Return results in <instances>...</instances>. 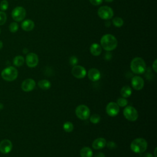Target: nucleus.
<instances>
[{"instance_id":"5701e85b","label":"nucleus","mask_w":157,"mask_h":157,"mask_svg":"<svg viewBox=\"0 0 157 157\" xmlns=\"http://www.w3.org/2000/svg\"><path fill=\"white\" fill-rule=\"evenodd\" d=\"M112 23L113 25L116 27H121L123 25V20L120 17H115L112 20Z\"/></svg>"},{"instance_id":"0eeeda50","label":"nucleus","mask_w":157,"mask_h":157,"mask_svg":"<svg viewBox=\"0 0 157 157\" xmlns=\"http://www.w3.org/2000/svg\"><path fill=\"white\" fill-rule=\"evenodd\" d=\"M98 15L103 20H109L112 18L113 15V11L111 7L104 6L99 8L98 10Z\"/></svg>"},{"instance_id":"c85d7f7f","label":"nucleus","mask_w":157,"mask_h":157,"mask_svg":"<svg viewBox=\"0 0 157 157\" xmlns=\"http://www.w3.org/2000/svg\"><path fill=\"white\" fill-rule=\"evenodd\" d=\"M9 7V2L7 0H2L0 3V9L1 11H6Z\"/></svg>"},{"instance_id":"72a5a7b5","label":"nucleus","mask_w":157,"mask_h":157,"mask_svg":"<svg viewBox=\"0 0 157 157\" xmlns=\"http://www.w3.org/2000/svg\"><path fill=\"white\" fill-rule=\"evenodd\" d=\"M94 157H105V155L102 152H98L95 154Z\"/></svg>"},{"instance_id":"6ab92c4d","label":"nucleus","mask_w":157,"mask_h":157,"mask_svg":"<svg viewBox=\"0 0 157 157\" xmlns=\"http://www.w3.org/2000/svg\"><path fill=\"white\" fill-rule=\"evenodd\" d=\"M80 155L81 157H92L93 151L90 148L88 147H85L80 150Z\"/></svg>"},{"instance_id":"412c9836","label":"nucleus","mask_w":157,"mask_h":157,"mask_svg":"<svg viewBox=\"0 0 157 157\" xmlns=\"http://www.w3.org/2000/svg\"><path fill=\"white\" fill-rule=\"evenodd\" d=\"M38 86L44 90H47L51 87V83L48 80H41L39 81Z\"/></svg>"},{"instance_id":"a211bd4d","label":"nucleus","mask_w":157,"mask_h":157,"mask_svg":"<svg viewBox=\"0 0 157 157\" xmlns=\"http://www.w3.org/2000/svg\"><path fill=\"white\" fill-rule=\"evenodd\" d=\"M90 52L94 56H99L102 52V47L97 43H93L90 46Z\"/></svg>"},{"instance_id":"20e7f679","label":"nucleus","mask_w":157,"mask_h":157,"mask_svg":"<svg viewBox=\"0 0 157 157\" xmlns=\"http://www.w3.org/2000/svg\"><path fill=\"white\" fill-rule=\"evenodd\" d=\"M18 76V71L17 69L13 66H9L1 72V77L7 81H13L17 78Z\"/></svg>"},{"instance_id":"dca6fc26","label":"nucleus","mask_w":157,"mask_h":157,"mask_svg":"<svg viewBox=\"0 0 157 157\" xmlns=\"http://www.w3.org/2000/svg\"><path fill=\"white\" fill-rule=\"evenodd\" d=\"M106 140L104 138L99 137L96 139L92 144V147L95 150H100L103 148L106 145Z\"/></svg>"},{"instance_id":"2f4dec72","label":"nucleus","mask_w":157,"mask_h":157,"mask_svg":"<svg viewBox=\"0 0 157 157\" xmlns=\"http://www.w3.org/2000/svg\"><path fill=\"white\" fill-rule=\"evenodd\" d=\"M91 4L94 6H98L102 2L103 0H89Z\"/></svg>"},{"instance_id":"393cba45","label":"nucleus","mask_w":157,"mask_h":157,"mask_svg":"<svg viewBox=\"0 0 157 157\" xmlns=\"http://www.w3.org/2000/svg\"><path fill=\"white\" fill-rule=\"evenodd\" d=\"M9 29L11 33H16L18 29V25L16 22H12L9 26Z\"/></svg>"},{"instance_id":"f257e3e1","label":"nucleus","mask_w":157,"mask_h":157,"mask_svg":"<svg viewBox=\"0 0 157 157\" xmlns=\"http://www.w3.org/2000/svg\"><path fill=\"white\" fill-rule=\"evenodd\" d=\"M101 45L105 50L110 52L116 48L118 42L115 36L110 34H106L101 37Z\"/></svg>"},{"instance_id":"f8f14e48","label":"nucleus","mask_w":157,"mask_h":157,"mask_svg":"<svg viewBox=\"0 0 157 157\" xmlns=\"http://www.w3.org/2000/svg\"><path fill=\"white\" fill-rule=\"evenodd\" d=\"M131 85L134 89L140 90L144 86V79L140 76H134L131 80Z\"/></svg>"},{"instance_id":"a878e982","label":"nucleus","mask_w":157,"mask_h":157,"mask_svg":"<svg viewBox=\"0 0 157 157\" xmlns=\"http://www.w3.org/2000/svg\"><path fill=\"white\" fill-rule=\"evenodd\" d=\"M117 104L118 106L125 107L128 104V101L124 98H120L117 99Z\"/></svg>"},{"instance_id":"4be33fe9","label":"nucleus","mask_w":157,"mask_h":157,"mask_svg":"<svg viewBox=\"0 0 157 157\" xmlns=\"http://www.w3.org/2000/svg\"><path fill=\"white\" fill-rule=\"evenodd\" d=\"M25 62V59L22 56L20 55H18L16 56L13 59V63L15 66L17 67H20Z\"/></svg>"},{"instance_id":"e433bc0d","label":"nucleus","mask_w":157,"mask_h":157,"mask_svg":"<svg viewBox=\"0 0 157 157\" xmlns=\"http://www.w3.org/2000/svg\"><path fill=\"white\" fill-rule=\"evenodd\" d=\"M156 148H155V152H154V155H155V157H156Z\"/></svg>"},{"instance_id":"58836bf2","label":"nucleus","mask_w":157,"mask_h":157,"mask_svg":"<svg viewBox=\"0 0 157 157\" xmlns=\"http://www.w3.org/2000/svg\"><path fill=\"white\" fill-rule=\"evenodd\" d=\"M0 33H1V29H0Z\"/></svg>"},{"instance_id":"7ed1b4c3","label":"nucleus","mask_w":157,"mask_h":157,"mask_svg":"<svg viewBox=\"0 0 157 157\" xmlns=\"http://www.w3.org/2000/svg\"><path fill=\"white\" fill-rule=\"evenodd\" d=\"M130 147L133 152L142 153L147 150V142L143 138H137L132 141Z\"/></svg>"},{"instance_id":"9b49d317","label":"nucleus","mask_w":157,"mask_h":157,"mask_svg":"<svg viewBox=\"0 0 157 157\" xmlns=\"http://www.w3.org/2000/svg\"><path fill=\"white\" fill-rule=\"evenodd\" d=\"M106 112L110 117H115L119 113V106L116 102H110L106 106Z\"/></svg>"},{"instance_id":"473e14b6","label":"nucleus","mask_w":157,"mask_h":157,"mask_svg":"<svg viewBox=\"0 0 157 157\" xmlns=\"http://www.w3.org/2000/svg\"><path fill=\"white\" fill-rule=\"evenodd\" d=\"M152 67H153V69L154 70V71L155 72H157V60L155 59L152 64Z\"/></svg>"},{"instance_id":"39448f33","label":"nucleus","mask_w":157,"mask_h":157,"mask_svg":"<svg viewBox=\"0 0 157 157\" xmlns=\"http://www.w3.org/2000/svg\"><path fill=\"white\" fill-rule=\"evenodd\" d=\"M75 114L77 117L82 120H87L90 115V110L88 107L85 105H79L75 109Z\"/></svg>"},{"instance_id":"ddd939ff","label":"nucleus","mask_w":157,"mask_h":157,"mask_svg":"<svg viewBox=\"0 0 157 157\" xmlns=\"http://www.w3.org/2000/svg\"><path fill=\"white\" fill-rule=\"evenodd\" d=\"M36 86L35 81L32 78H27L21 83V89L25 92L32 91Z\"/></svg>"},{"instance_id":"f3484780","label":"nucleus","mask_w":157,"mask_h":157,"mask_svg":"<svg viewBox=\"0 0 157 157\" xmlns=\"http://www.w3.org/2000/svg\"><path fill=\"white\" fill-rule=\"evenodd\" d=\"M21 27L25 31H30L34 29V23L33 20L30 19H27L22 22Z\"/></svg>"},{"instance_id":"bb28decb","label":"nucleus","mask_w":157,"mask_h":157,"mask_svg":"<svg viewBox=\"0 0 157 157\" xmlns=\"http://www.w3.org/2000/svg\"><path fill=\"white\" fill-rule=\"evenodd\" d=\"M90 121L92 123H94V124H96L98 123L99 122L100 120H101V117L98 114H93L92 115L90 118Z\"/></svg>"},{"instance_id":"4468645a","label":"nucleus","mask_w":157,"mask_h":157,"mask_svg":"<svg viewBox=\"0 0 157 157\" xmlns=\"http://www.w3.org/2000/svg\"><path fill=\"white\" fill-rule=\"evenodd\" d=\"M12 148V144L8 139H4L0 142V151L2 153L7 154L9 153Z\"/></svg>"},{"instance_id":"b1692460","label":"nucleus","mask_w":157,"mask_h":157,"mask_svg":"<svg viewBox=\"0 0 157 157\" xmlns=\"http://www.w3.org/2000/svg\"><path fill=\"white\" fill-rule=\"evenodd\" d=\"M63 129L67 132H70L74 129V125L71 122L66 121L63 124Z\"/></svg>"},{"instance_id":"f704fd0d","label":"nucleus","mask_w":157,"mask_h":157,"mask_svg":"<svg viewBox=\"0 0 157 157\" xmlns=\"http://www.w3.org/2000/svg\"><path fill=\"white\" fill-rule=\"evenodd\" d=\"M144 157H153V155L150 153H146L144 155Z\"/></svg>"},{"instance_id":"9d476101","label":"nucleus","mask_w":157,"mask_h":157,"mask_svg":"<svg viewBox=\"0 0 157 157\" xmlns=\"http://www.w3.org/2000/svg\"><path fill=\"white\" fill-rule=\"evenodd\" d=\"M39 63L38 56L34 53H29L26 56V63L29 67H36Z\"/></svg>"},{"instance_id":"2eb2a0df","label":"nucleus","mask_w":157,"mask_h":157,"mask_svg":"<svg viewBox=\"0 0 157 157\" xmlns=\"http://www.w3.org/2000/svg\"><path fill=\"white\" fill-rule=\"evenodd\" d=\"M88 78L93 82H96L101 78V73L96 68H91L88 72Z\"/></svg>"},{"instance_id":"423d86ee","label":"nucleus","mask_w":157,"mask_h":157,"mask_svg":"<svg viewBox=\"0 0 157 157\" xmlns=\"http://www.w3.org/2000/svg\"><path fill=\"white\" fill-rule=\"evenodd\" d=\"M123 115L128 120L131 121H134L138 118V112L132 106H126L123 110Z\"/></svg>"},{"instance_id":"aec40b11","label":"nucleus","mask_w":157,"mask_h":157,"mask_svg":"<svg viewBox=\"0 0 157 157\" xmlns=\"http://www.w3.org/2000/svg\"><path fill=\"white\" fill-rule=\"evenodd\" d=\"M121 95L123 96V98H126L129 97L132 94V90L130 86H124L122 87L120 91Z\"/></svg>"},{"instance_id":"4c0bfd02","label":"nucleus","mask_w":157,"mask_h":157,"mask_svg":"<svg viewBox=\"0 0 157 157\" xmlns=\"http://www.w3.org/2000/svg\"><path fill=\"white\" fill-rule=\"evenodd\" d=\"M106 2H112L114 0H105Z\"/></svg>"},{"instance_id":"f03ea898","label":"nucleus","mask_w":157,"mask_h":157,"mask_svg":"<svg viewBox=\"0 0 157 157\" xmlns=\"http://www.w3.org/2000/svg\"><path fill=\"white\" fill-rule=\"evenodd\" d=\"M130 67L132 72L137 74H142L146 71V64L144 60L140 57H136L132 59Z\"/></svg>"},{"instance_id":"c9c22d12","label":"nucleus","mask_w":157,"mask_h":157,"mask_svg":"<svg viewBox=\"0 0 157 157\" xmlns=\"http://www.w3.org/2000/svg\"><path fill=\"white\" fill-rule=\"evenodd\" d=\"M2 47H3V42L1 40H0V50L2 48Z\"/></svg>"},{"instance_id":"1a4fd4ad","label":"nucleus","mask_w":157,"mask_h":157,"mask_svg":"<svg viewBox=\"0 0 157 157\" xmlns=\"http://www.w3.org/2000/svg\"><path fill=\"white\" fill-rule=\"evenodd\" d=\"M72 74L77 78H83L86 75V69L82 66L75 65L72 69Z\"/></svg>"},{"instance_id":"c756f323","label":"nucleus","mask_w":157,"mask_h":157,"mask_svg":"<svg viewBox=\"0 0 157 157\" xmlns=\"http://www.w3.org/2000/svg\"><path fill=\"white\" fill-rule=\"evenodd\" d=\"M78 62V59L75 56H72L69 59V63L72 66H75Z\"/></svg>"},{"instance_id":"6e6552de","label":"nucleus","mask_w":157,"mask_h":157,"mask_svg":"<svg viewBox=\"0 0 157 157\" xmlns=\"http://www.w3.org/2000/svg\"><path fill=\"white\" fill-rule=\"evenodd\" d=\"M26 10L25 8L21 6H17L15 7L12 11V17L15 21H21L26 17Z\"/></svg>"},{"instance_id":"cd10ccee","label":"nucleus","mask_w":157,"mask_h":157,"mask_svg":"<svg viewBox=\"0 0 157 157\" xmlns=\"http://www.w3.org/2000/svg\"><path fill=\"white\" fill-rule=\"evenodd\" d=\"M7 20V15L4 11H0V25L5 24Z\"/></svg>"},{"instance_id":"7c9ffc66","label":"nucleus","mask_w":157,"mask_h":157,"mask_svg":"<svg viewBox=\"0 0 157 157\" xmlns=\"http://www.w3.org/2000/svg\"><path fill=\"white\" fill-rule=\"evenodd\" d=\"M107 147L109 149L113 150V149H115V148L117 147V145H116V144H115V142H112V141H110V142H109L107 143Z\"/></svg>"}]
</instances>
